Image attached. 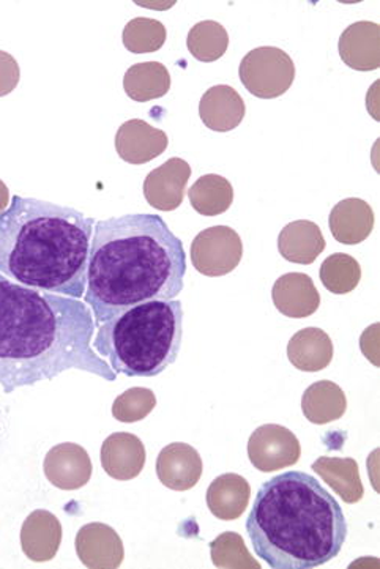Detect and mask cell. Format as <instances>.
<instances>
[{"label": "cell", "instance_id": "cell-1", "mask_svg": "<svg viewBox=\"0 0 380 569\" xmlns=\"http://www.w3.org/2000/svg\"><path fill=\"white\" fill-rule=\"evenodd\" d=\"M92 309L79 299L26 288L0 274V388L10 395L77 369L118 375L92 348Z\"/></svg>", "mask_w": 380, "mask_h": 569}, {"label": "cell", "instance_id": "cell-2", "mask_svg": "<svg viewBox=\"0 0 380 569\" xmlns=\"http://www.w3.org/2000/svg\"><path fill=\"white\" fill-rule=\"evenodd\" d=\"M186 273L182 240L160 214L133 213L97 221L84 303L100 327L137 305L176 300Z\"/></svg>", "mask_w": 380, "mask_h": 569}, {"label": "cell", "instance_id": "cell-3", "mask_svg": "<svg viewBox=\"0 0 380 569\" xmlns=\"http://www.w3.org/2000/svg\"><path fill=\"white\" fill-rule=\"evenodd\" d=\"M96 220L71 207L13 196L0 214V274L26 288L82 299Z\"/></svg>", "mask_w": 380, "mask_h": 569}, {"label": "cell", "instance_id": "cell-4", "mask_svg": "<svg viewBox=\"0 0 380 569\" xmlns=\"http://www.w3.org/2000/svg\"><path fill=\"white\" fill-rule=\"evenodd\" d=\"M256 556L273 569H312L340 556L349 535L341 505L311 475L263 482L247 519Z\"/></svg>", "mask_w": 380, "mask_h": 569}, {"label": "cell", "instance_id": "cell-5", "mask_svg": "<svg viewBox=\"0 0 380 569\" xmlns=\"http://www.w3.org/2000/svg\"><path fill=\"white\" fill-rule=\"evenodd\" d=\"M182 338V301L156 300L101 323L92 348L116 375L156 377L176 363Z\"/></svg>", "mask_w": 380, "mask_h": 569}, {"label": "cell", "instance_id": "cell-6", "mask_svg": "<svg viewBox=\"0 0 380 569\" xmlns=\"http://www.w3.org/2000/svg\"><path fill=\"white\" fill-rule=\"evenodd\" d=\"M239 77L251 96L273 100L291 89L296 66L283 49L261 47L244 56L240 62Z\"/></svg>", "mask_w": 380, "mask_h": 569}, {"label": "cell", "instance_id": "cell-7", "mask_svg": "<svg viewBox=\"0 0 380 569\" xmlns=\"http://www.w3.org/2000/svg\"><path fill=\"white\" fill-rule=\"evenodd\" d=\"M190 256L194 269L204 277H226L242 261V239L228 226H213L194 237Z\"/></svg>", "mask_w": 380, "mask_h": 569}, {"label": "cell", "instance_id": "cell-8", "mask_svg": "<svg viewBox=\"0 0 380 569\" xmlns=\"http://www.w3.org/2000/svg\"><path fill=\"white\" fill-rule=\"evenodd\" d=\"M302 447L291 429L281 425H263L248 440V458L256 469L273 473L299 462Z\"/></svg>", "mask_w": 380, "mask_h": 569}, {"label": "cell", "instance_id": "cell-9", "mask_svg": "<svg viewBox=\"0 0 380 569\" xmlns=\"http://www.w3.org/2000/svg\"><path fill=\"white\" fill-rule=\"evenodd\" d=\"M44 475L54 488L78 491L92 478L90 456L81 445L66 442L48 451L43 462Z\"/></svg>", "mask_w": 380, "mask_h": 569}, {"label": "cell", "instance_id": "cell-10", "mask_svg": "<svg viewBox=\"0 0 380 569\" xmlns=\"http://www.w3.org/2000/svg\"><path fill=\"white\" fill-rule=\"evenodd\" d=\"M74 548L81 563L90 569H116L126 559L122 538L107 523L92 522L81 527Z\"/></svg>", "mask_w": 380, "mask_h": 569}, {"label": "cell", "instance_id": "cell-11", "mask_svg": "<svg viewBox=\"0 0 380 569\" xmlns=\"http://www.w3.org/2000/svg\"><path fill=\"white\" fill-rule=\"evenodd\" d=\"M204 470L201 455L194 447L174 442L164 447L157 459L158 480L171 491L186 492L198 485Z\"/></svg>", "mask_w": 380, "mask_h": 569}, {"label": "cell", "instance_id": "cell-12", "mask_svg": "<svg viewBox=\"0 0 380 569\" xmlns=\"http://www.w3.org/2000/svg\"><path fill=\"white\" fill-rule=\"evenodd\" d=\"M190 177L191 168L186 160L169 158L167 163L153 169L146 177V201L161 212H172L182 206Z\"/></svg>", "mask_w": 380, "mask_h": 569}, {"label": "cell", "instance_id": "cell-13", "mask_svg": "<svg viewBox=\"0 0 380 569\" xmlns=\"http://www.w3.org/2000/svg\"><path fill=\"white\" fill-rule=\"evenodd\" d=\"M168 134L141 119H131L116 134V150L128 164H147L167 152Z\"/></svg>", "mask_w": 380, "mask_h": 569}, {"label": "cell", "instance_id": "cell-14", "mask_svg": "<svg viewBox=\"0 0 380 569\" xmlns=\"http://www.w3.org/2000/svg\"><path fill=\"white\" fill-rule=\"evenodd\" d=\"M101 466L109 477L119 481L138 478L146 466V447L130 432H116L101 445Z\"/></svg>", "mask_w": 380, "mask_h": 569}, {"label": "cell", "instance_id": "cell-15", "mask_svg": "<svg viewBox=\"0 0 380 569\" xmlns=\"http://www.w3.org/2000/svg\"><path fill=\"white\" fill-rule=\"evenodd\" d=\"M274 308L286 318H310L321 307V293L304 273H286L273 284Z\"/></svg>", "mask_w": 380, "mask_h": 569}, {"label": "cell", "instance_id": "cell-16", "mask_svg": "<svg viewBox=\"0 0 380 569\" xmlns=\"http://www.w3.org/2000/svg\"><path fill=\"white\" fill-rule=\"evenodd\" d=\"M338 51L342 62L356 71H374L380 66V26L353 22L341 33Z\"/></svg>", "mask_w": 380, "mask_h": 569}, {"label": "cell", "instance_id": "cell-17", "mask_svg": "<svg viewBox=\"0 0 380 569\" xmlns=\"http://www.w3.org/2000/svg\"><path fill=\"white\" fill-rule=\"evenodd\" d=\"M247 104L231 86H213L199 101V117L209 130L228 133L243 122Z\"/></svg>", "mask_w": 380, "mask_h": 569}, {"label": "cell", "instance_id": "cell-18", "mask_svg": "<svg viewBox=\"0 0 380 569\" xmlns=\"http://www.w3.org/2000/svg\"><path fill=\"white\" fill-rule=\"evenodd\" d=\"M62 542V523L51 511L30 512L22 523L21 548L29 560L44 563L58 556Z\"/></svg>", "mask_w": 380, "mask_h": 569}, {"label": "cell", "instance_id": "cell-19", "mask_svg": "<svg viewBox=\"0 0 380 569\" xmlns=\"http://www.w3.org/2000/svg\"><path fill=\"white\" fill-rule=\"evenodd\" d=\"M334 240L344 244H359L374 229V212L363 199L349 198L333 207L329 218Z\"/></svg>", "mask_w": 380, "mask_h": 569}, {"label": "cell", "instance_id": "cell-20", "mask_svg": "<svg viewBox=\"0 0 380 569\" xmlns=\"http://www.w3.org/2000/svg\"><path fill=\"white\" fill-rule=\"evenodd\" d=\"M251 499L250 482L237 473L214 478L207 489V507L221 521H236L247 511Z\"/></svg>", "mask_w": 380, "mask_h": 569}, {"label": "cell", "instance_id": "cell-21", "mask_svg": "<svg viewBox=\"0 0 380 569\" xmlns=\"http://www.w3.org/2000/svg\"><path fill=\"white\" fill-rule=\"evenodd\" d=\"M326 250L321 228L316 222L299 220L289 222L278 236V251L286 261L311 266Z\"/></svg>", "mask_w": 380, "mask_h": 569}, {"label": "cell", "instance_id": "cell-22", "mask_svg": "<svg viewBox=\"0 0 380 569\" xmlns=\"http://www.w3.org/2000/svg\"><path fill=\"white\" fill-rule=\"evenodd\" d=\"M292 367L303 372H319L333 360V342L329 333L316 327L297 331L288 345Z\"/></svg>", "mask_w": 380, "mask_h": 569}, {"label": "cell", "instance_id": "cell-23", "mask_svg": "<svg viewBox=\"0 0 380 569\" xmlns=\"http://www.w3.org/2000/svg\"><path fill=\"white\" fill-rule=\"evenodd\" d=\"M312 470L341 497L342 502L359 503L363 499V482L356 459L322 456L312 463Z\"/></svg>", "mask_w": 380, "mask_h": 569}, {"label": "cell", "instance_id": "cell-24", "mask_svg": "<svg viewBox=\"0 0 380 569\" xmlns=\"http://www.w3.org/2000/svg\"><path fill=\"white\" fill-rule=\"evenodd\" d=\"M302 410L303 416L312 425H329L344 416L348 410V399L337 383L319 380L304 391Z\"/></svg>", "mask_w": 380, "mask_h": 569}, {"label": "cell", "instance_id": "cell-25", "mask_svg": "<svg viewBox=\"0 0 380 569\" xmlns=\"http://www.w3.org/2000/svg\"><path fill=\"white\" fill-rule=\"evenodd\" d=\"M123 89L131 100L147 103L167 96L171 89V74L160 62L137 63L128 68L123 77Z\"/></svg>", "mask_w": 380, "mask_h": 569}, {"label": "cell", "instance_id": "cell-26", "mask_svg": "<svg viewBox=\"0 0 380 569\" xmlns=\"http://www.w3.org/2000/svg\"><path fill=\"white\" fill-rule=\"evenodd\" d=\"M191 206L199 214L218 217L231 209L234 188L228 179L218 174L202 176L188 191Z\"/></svg>", "mask_w": 380, "mask_h": 569}, {"label": "cell", "instance_id": "cell-27", "mask_svg": "<svg viewBox=\"0 0 380 569\" xmlns=\"http://www.w3.org/2000/svg\"><path fill=\"white\" fill-rule=\"evenodd\" d=\"M187 48L199 62H217L228 51V30L217 21L207 20L198 22L188 33Z\"/></svg>", "mask_w": 380, "mask_h": 569}, {"label": "cell", "instance_id": "cell-28", "mask_svg": "<svg viewBox=\"0 0 380 569\" xmlns=\"http://www.w3.org/2000/svg\"><path fill=\"white\" fill-rule=\"evenodd\" d=\"M319 277H321L323 288L329 292L344 296L359 286L361 267L352 256L337 252L323 261Z\"/></svg>", "mask_w": 380, "mask_h": 569}, {"label": "cell", "instance_id": "cell-29", "mask_svg": "<svg viewBox=\"0 0 380 569\" xmlns=\"http://www.w3.org/2000/svg\"><path fill=\"white\" fill-rule=\"evenodd\" d=\"M168 39L163 22L139 17L131 20L123 29V44L133 54H149L160 51Z\"/></svg>", "mask_w": 380, "mask_h": 569}, {"label": "cell", "instance_id": "cell-30", "mask_svg": "<svg viewBox=\"0 0 380 569\" xmlns=\"http://www.w3.org/2000/svg\"><path fill=\"white\" fill-rule=\"evenodd\" d=\"M210 552L217 568L261 569V565L253 559L250 550L244 546L243 538L236 531H226L210 542Z\"/></svg>", "mask_w": 380, "mask_h": 569}, {"label": "cell", "instance_id": "cell-31", "mask_svg": "<svg viewBox=\"0 0 380 569\" xmlns=\"http://www.w3.org/2000/svg\"><path fill=\"white\" fill-rule=\"evenodd\" d=\"M157 406V396L149 388H130L118 396L112 405V417L120 423H137L152 413Z\"/></svg>", "mask_w": 380, "mask_h": 569}, {"label": "cell", "instance_id": "cell-32", "mask_svg": "<svg viewBox=\"0 0 380 569\" xmlns=\"http://www.w3.org/2000/svg\"><path fill=\"white\" fill-rule=\"evenodd\" d=\"M21 70L17 59L9 52L0 51V98L10 96L20 84Z\"/></svg>", "mask_w": 380, "mask_h": 569}, {"label": "cell", "instance_id": "cell-33", "mask_svg": "<svg viewBox=\"0 0 380 569\" xmlns=\"http://www.w3.org/2000/svg\"><path fill=\"white\" fill-rule=\"evenodd\" d=\"M10 206V191L9 187L0 180V214L6 212Z\"/></svg>", "mask_w": 380, "mask_h": 569}]
</instances>
